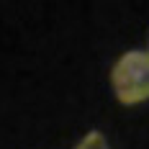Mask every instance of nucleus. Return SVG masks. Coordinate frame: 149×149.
<instances>
[{
	"mask_svg": "<svg viewBox=\"0 0 149 149\" xmlns=\"http://www.w3.org/2000/svg\"><path fill=\"white\" fill-rule=\"evenodd\" d=\"M74 149H111V147H108V141H105V136L100 131H90V134H85L80 139V144Z\"/></svg>",
	"mask_w": 149,
	"mask_h": 149,
	"instance_id": "f03ea898",
	"label": "nucleus"
},
{
	"mask_svg": "<svg viewBox=\"0 0 149 149\" xmlns=\"http://www.w3.org/2000/svg\"><path fill=\"white\" fill-rule=\"evenodd\" d=\"M111 85L123 105H136L149 100V52H126L111 70Z\"/></svg>",
	"mask_w": 149,
	"mask_h": 149,
	"instance_id": "f257e3e1",
	"label": "nucleus"
}]
</instances>
